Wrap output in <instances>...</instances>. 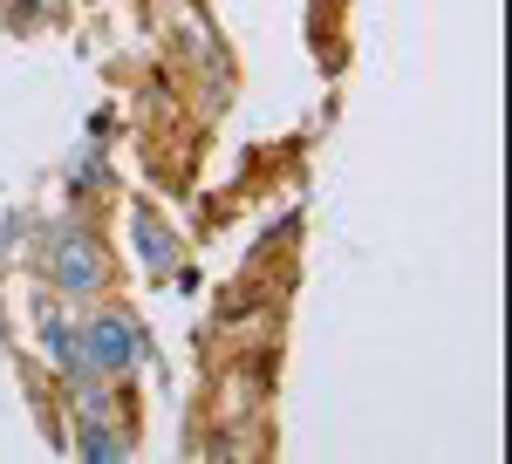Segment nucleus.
<instances>
[{"label": "nucleus", "mask_w": 512, "mask_h": 464, "mask_svg": "<svg viewBox=\"0 0 512 464\" xmlns=\"http://www.w3.org/2000/svg\"><path fill=\"white\" fill-rule=\"evenodd\" d=\"M137 362H144V328L130 308H89L76 321V376L123 383Z\"/></svg>", "instance_id": "obj_1"}, {"label": "nucleus", "mask_w": 512, "mask_h": 464, "mask_svg": "<svg viewBox=\"0 0 512 464\" xmlns=\"http://www.w3.org/2000/svg\"><path fill=\"white\" fill-rule=\"evenodd\" d=\"M41 273H48L55 294L96 301L110 287V253H103V239H89L82 226H62V232H48V246H41Z\"/></svg>", "instance_id": "obj_2"}]
</instances>
